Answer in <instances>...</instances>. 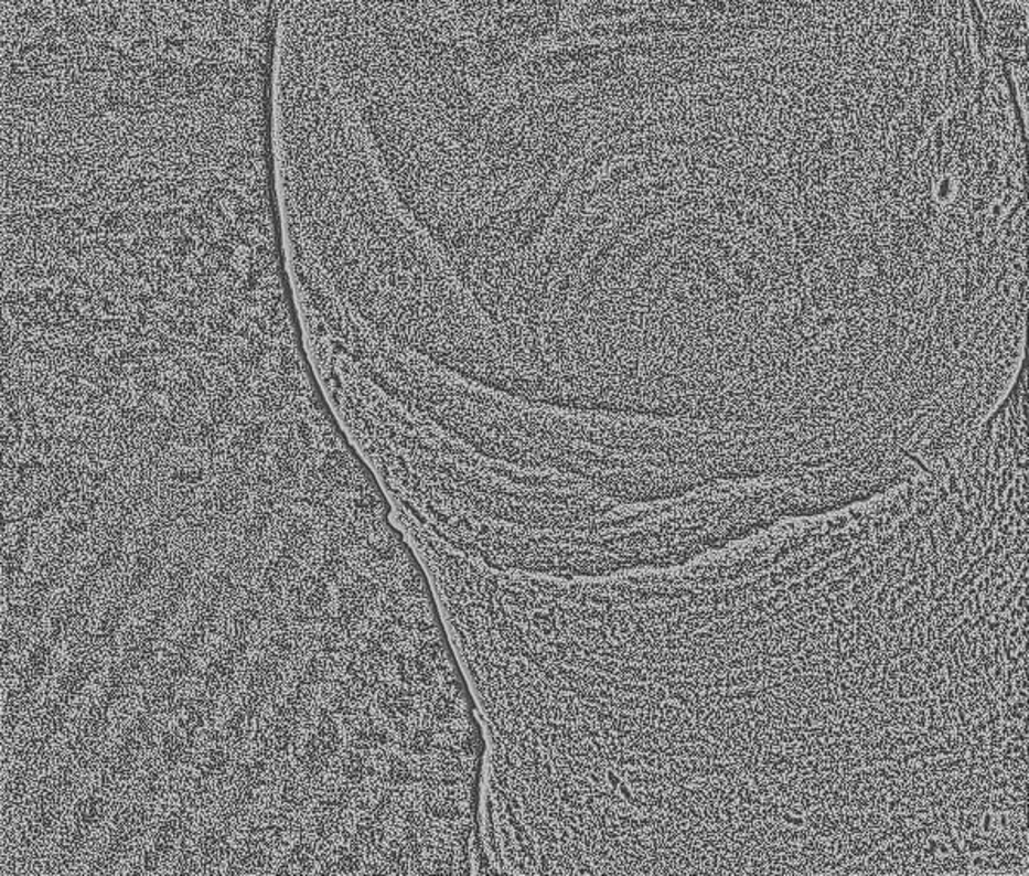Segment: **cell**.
I'll return each mask as SVG.
<instances>
[{
    "label": "cell",
    "instance_id": "obj_8",
    "mask_svg": "<svg viewBox=\"0 0 1029 876\" xmlns=\"http://www.w3.org/2000/svg\"><path fill=\"white\" fill-rule=\"evenodd\" d=\"M208 36H213L212 33H208ZM215 39H224V36L215 35ZM224 40H228V39H224ZM231 42H236V40H231ZM239 43H244V42H239ZM247 45H255V43H247ZM259 46H268V45H259Z\"/></svg>",
    "mask_w": 1029,
    "mask_h": 876
},
{
    "label": "cell",
    "instance_id": "obj_3",
    "mask_svg": "<svg viewBox=\"0 0 1029 876\" xmlns=\"http://www.w3.org/2000/svg\"><path fill=\"white\" fill-rule=\"evenodd\" d=\"M105 659V655L88 647H74L66 667L62 669L55 681L54 695L74 704V699L82 696L93 677L100 673Z\"/></svg>",
    "mask_w": 1029,
    "mask_h": 876
},
{
    "label": "cell",
    "instance_id": "obj_4",
    "mask_svg": "<svg viewBox=\"0 0 1029 876\" xmlns=\"http://www.w3.org/2000/svg\"><path fill=\"white\" fill-rule=\"evenodd\" d=\"M323 862V854L317 842L309 835L301 834L296 837L292 847L287 851L282 862L278 863L274 873L277 875H309L317 873Z\"/></svg>",
    "mask_w": 1029,
    "mask_h": 876
},
{
    "label": "cell",
    "instance_id": "obj_9",
    "mask_svg": "<svg viewBox=\"0 0 1029 876\" xmlns=\"http://www.w3.org/2000/svg\"><path fill=\"white\" fill-rule=\"evenodd\" d=\"M200 36H205V35H200ZM206 39H215V36H206ZM218 40H224V39H218ZM227 42H231V40H227ZM243 45H246V43H243ZM255 46H259V45H255ZM268 49H274V46H268Z\"/></svg>",
    "mask_w": 1029,
    "mask_h": 876
},
{
    "label": "cell",
    "instance_id": "obj_5",
    "mask_svg": "<svg viewBox=\"0 0 1029 876\" xmlns=\"http://www.w3.org/2000/svg\"><path fill=\"white\" fill-rule=\"evenodd\" d=\"M270 463H275V466L286 467V469L293 470V472H301V466L302 463H306V461H304V458H298V457H274L271 458ZM330 469H335V467H330ZM323 470H326V469H323ZM317 472H320V470H317ZM306 473H311V472H306ZM347 477H349L347 470L336 469L335 473H333L332 479H330L329 484L326 485H329L330 488V485L340 484V482H342V484H345V481H347Z\"/></svg>",
    "mask_w": 1029,
    "mask_h": 876
},
{
    "label": "cell",
    "instance_id": "obj_1",
    "mask_svg": "<svg viewBox=\"0 0 1029 876\" xmlns=\"http://www.w3.org/2000/svg\"><path fill=\"white\" fill-rule=\"evenodd\" d=\"M159 801L135 794L114 815L107 841L88 865V873H114L132 853L157 819Z\"/></svg>",
    "mask_w": 1029,
    "mask_h": 876
},
{
    "label": "cell",
    "instance_id": "obj_7",
    "mask_svg": "<svg viewBox=\"0 0 1029 876\" xmlns=\"http://www.w3.org/2000/svg\"><path fill=\"white\" fill-rule=\"evenodd\" d=\"M203 31H206V33H212V31H210L208 28H203ZM212 35L222 36V35H218V33H212ZM224 39H227V36H224ZM228 40H234V39H228ZM236 42H240V40H236ZM244 43H251V42H244ZM256 45H262V43H256ZM268 46H274V45H268Z\"/></svg>",
    "mask_w": 1029,
    "mask_h": 876
},
{
    "label": "cell",
    "instance_id": "obj_6",
    "mask_svg": "<svg viewBox=\"0 0 1029 876\" xmlns=\"http://www.w3.org/2000/svg\"><path fill=\"white\" fill-rule=\"evenodd\" d=\"M985 4H992V2H1004V4H1018L1026 6V0H984Z\"/></svg>",
    "mask_w": 1029,
    "mask_h": 876
},
{
    "label": "cell",
    "instance_id": "obj_2",
    "mask_svg": "<svg viewBox=\"0 0 1029 876\" xmlns=\"http://www.w3.org/2000/svg\"><path fill=\"white\" fill-rule=\"evenodd\" d=\"M246 659V652L225 640L224 645L216 650V654L206 662L205 667L201 671L200 677H197V681H200L197 693L213 699V702H221L234 688Z\"/></svg>",
    "mask_w": 1029,
    "mask_h": 876
}]
</instances>
